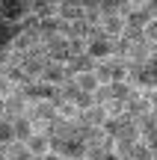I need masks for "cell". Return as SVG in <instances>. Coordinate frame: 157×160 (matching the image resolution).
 Segmentation results:
<instances>
[{"instance_id":"cell-1","label":"cell","mask_w":157,"mask_h":160,"mask_svg":"<svg viewBox=\"0 0 157 160\" xmlns=\"http://www.w3.org/2000/svg\"><path fill=\"white\" fill-rule=\"evenodd\" d=\"M95 77H98L101 86L107 83H128V62L125 59H104V62L95 65Z\"/></svg>"},{"instance_id":"cell-2","label":"cell","mask_w":157,"mask_h":160,"mask_svg":"<svg viewBox=\"0 0 157 160\" xmlns=\"http://www.w3.org/2000/svg\"><path fill=\"white\" fill-rule=\"evenodd\" d=\"M56 89L59 86H51V83H45V80H30V83H24L18 92L24 95L27 104H36V101H51V98L56 95Z\"/></svg>"},{"instance_id":"cell-3","label":"cell","mask_w":157,"mask_h":160,"mask_svg":"<svg viewBox=\"0 0 157 160\" xmlns=\"http://www.w3.org/2000/svg\"><path fill=\"white\" fill-rule=\"evenodd\" d=\"M151 113H154V107H151V101L145 98V92L134 89L130 98L125 101V116L134 119V122H140V119H145V116H151Z\"/></svg>"},{"instance_id":"cell-4","label":"cell","mask_w":157,"mask_h":160,"mask_svg":"<svg viewBox=\"0 0 157 160\" xmlns=\"http://www.w3.org/2000/svg\"><path fill=\"white\" fill-rule=\"evenodd\" d=\"M33 15V0H3V21L6 24H24Z\"/></svg>"},{"instance_id":"cell-5","label":"cell","mask_w":157,"mask_h":160,"mask_svg":"<svg viewBox=\"0 0 157 160\" xmlns=\"http://www.w3.org/2000/svg\"><path fill=\"white\" fill-rule=\"evenodd\" d=\"M42 48H45V53H47V59L51 62H68V57H71V45H68V39L65 36H53V39H45L42 42Z\"/></svg>"},{"instance_id":"cell-6","label":"cell","mask_w":157,"mask_h":160,"mask_svg":"<svg viewBox=\"0 0 157 160\" xmlns=\"http://www.w3.org/2000/svg\"><path fill=\"white\" fill-rule=\"evenodd\" d=\"M27 116L33 119V125H36V131H42L45 125H51L53 119H56V107H53L51 101H36V104H30V110H27Z\"/></svg>"},{"instance_id":"cell-7","label":"cell","mask_w":157,"mask_h":160,"mask_svg":"<svg viewBox=\"0 0 157 160\" xmlns=\"http://www.w3.org/2000/svg\"><path fill=\"white\" fill-rule=\"evenodd\" d=\"M86 53L95 59V62H104V59L113 57V39H107V36H95V39L86 42Z\"/></svg>"},{"instance_id":"cell-8","label":"cell","mask_w":157,"mask_h":160,"mask_svg":"<svg viewBox=\"0 0 157 160\" xmlns=\"http://www.w3.org/2000/svg\"><path fill=\"white\" fill-rule=\"evenodd\" d=\"M95 59L89 57V53H71L68 62H65V68H68L71 77H80V74H89V71H95Z\"/></svg>"},{"instance_id":"cell-9","label":"cell","mask_w":157,"mask_h":160,"mask_svg":"<svg viewBox=\"0 0 157 160\" xmlns=\"http://www.w3.org/2000/svg\"><path fill=\"white\" fill-rule=\"evenodd\" d=\"M56 18H62L65 24L83 21V3H77V0H62V3H56Z\"/></svg>"},{"instance_id":"cell-10","label":"cell","mask_w":157,"mask_h":160,"mask_svg":"<svg viewBox=\"0 0 157 160\" xmlns=\"http://www.w3.org/2000/svg\"><path fill=\"white\" fill-rule=\"evenodd\" d=\"M42 80H45V83H51V86H62L65 80H71V74H68V68H65L62 62H51V59H47Z\"/></svg>"},{"instance_id":"cell-11","label":"cell","mask_w":157,"mask_h":160,"mask_svg":"<svg viewBox=\"0 0 157 160\" xmlns=\"http://www.w3.org/2000/svg\"><path fill=\"white\" fill-rule=\"evenodd\" d=\"M27 110H30V104L24 101V95L21 92H12V95H6V113H3V119H18V116H27Z\"/></svg>"},{"instance_id":"cell-12","label":"cell","mask_w":157,"mask_h":160,"mask_svg":"<svg viewBox=\"0 0 157 160\" xmlns=\"http://www.w3.org/2000/svg\"><path fill=\"white\" fill-rule=\"evenodd\" d=\"M110 119V113H107V107H89V110H83V113H77V122H83V125H89V128H104V122Z\"/></svg>"},{"instance_id":"cell-13","label":"cell","mask_w":157,"mask_h":160,"mask_svg":"<svg viewBox=\"0 0 157 160\" xmlns=\"http://www.w3.org/2000/svg\"><path fill=\"white\" fill-rule=\"evenodd\" d=\"M12 131H15V142H27L36 133V125L30 116H18V119H12Z\"/></svg>"},{"instance_id":"cell-14","label":"cell","mask_w":157,"mask_h":160,"mask_svg":"<svg viewBox=\"0 0 157 160\" xmlns=\"http://www.w3.org/2000/svg\"><path fill=\"white\" fill-rule=\"evenodd\" d=\"M101 33H104L107 39H119V36H125V18L122 15H107V18H101Z\"/></svg>"},{"instance_id":"cell-15","label":"cell","mask_w":157,"mask_h":160,"mask_svg":"<svg viewBox=\"0 0 157 160\" xmlns=\"http://www.w3.org/2000/svg\"><path fill=\"white\" fill-rule=\"evenodd\" d=\"M27 148H30V154H33V157H45L47 151H51V137H47L45 131H36L33 137L27 139Z\"/></svg>"},{"instance_id":"cell-16","label":"cell","mask_w":157,"mask_h":160,"mask_svg":"<svg viewBox=\"0 0 157 160\" xmlns=\"http://www.w3.org/2000/svg\"><path fill=\"white\" fill-rule=\"evenodd\" d=\"M24 33V27L21 24H0V48H3V51H12V42L18 39V36Z\"/></svg>"},{"instance_id":"cell-17","label":"cell","mask_w":157,"mask_h":160,"mask_svg":"<svg viewBox=\"0 0 157 160\" xmlns=\"http://www.w3.org/2000/svg\"><path fill=\"white\" fill-rule=\"evenodd\" d=\"M33 15L39 18V21L56 18V3H51V0H33Z\"/></svg>"},{"instance_id":"cell-18","label":"cell","mask_w":157,"mask_h":160,"mask_svg":"<svg viewBox=\"0 0 157 160\" xmlns=\"http://www.w3.org/2000/svg\"><path fill=\"white\" fill-rule=\"evenodd\" d=\"M130 92H134V86H130V83H110L113 104H125V101L130 98Z\"/></svg>"},{"instance_id":"cell-19","label":"cell","mask_w":157,"mask_h":160,"mask_svg":"<svg viewBox=\"0 0 157 160\" xmlns=\"http://www.w3.org/2000/svg\"><path fill=\"white\" fill-rule=\"evenodd\" d=\"M6 157L9 160H30L33 154H30L27 142H12V145H6Z\"/></svg>"},{"instance_id":"cell-20","label":"cell","mask_w":157,"mask_h":160,"mask_svg":"<svg viewBox=\"0 0 157 160\" xmlns=\"http://www.w3.org/2000/svg\"><path fill=\"white\" fill-rule=\"evenodd\" d=\"M128 160H154V154H151V148H148V145L140 139V142H134V145H130Z\"/></svg>"},{"instance_id":"cell-21","label":"cell","mask_w":157,"mask_h":160,"mask_svg":"<svg viewBox=\"0 0 157 160\" xmlns=\"http://www.w3.org/2000/svg\"><path fill=\"white\" fill-rule=\"evenodd\" d=\"M77 80V86H80V92H89V95H95V89H98V77H95V71H89V74H80V77H74Z\"/></svg>"},{"instance_id":"cell-22","label":"cell","mask_w":157,"mask_h":160,"mask_svg":"<svg viewBox=\"0 0 157 160\" xmlns=\"http://www.w3.org/2000/svg\"><path fill=\"white\" fill-rule=\"evenodd\" d=\"M15 142V131H12V119H0V148Z\"/></svg>"},{"instance_id":"cell-23","label":"cell","mask_w":157,"mask_h":160,"mask_svg":"<svg viewBox=\"0 0 157 160\" xmlns=\"http://www.w3.org/2000/svg\"><path fill=\"white\" fill-rule=\"evenodd\" d=\"M98 9H101V18H107V15H119V9H122V0H98Z\"/></svg>"},{"instance_id":"cell-24","label":"cell","mask_w":157,"mask_h":160,"mask_svg":"<svg viewBox=\"0 0 157 160\" xmlns=\"http://www.w3.org/2000/svg\"><path fill=\"white\" fill-rule=\"evenodd\" d=\"M142 36H145L148 45H154V48H157V21H148V27L142 30Z\"/></svg>"},{"instance_id":"cell-25","label":"cell","mask_w":157,"mask_h":160,"mask_svg":"<svg viewBox=\"0 0 157 160\" xmlns=\"http://www.w3.org/2000/svg\"><path fill=\"white\" fill-rule=\"evenodd\" d=\"M12 92H15V86H12V83H9V77H6L3 71H0V98L12 95Z\"/></svg>"},{"instance_id":"cell-26","label":"cell","mask_w":157,"mask_h":160,"mask_svg":"<svg viewBox=\"0 0 157 160\" xmlns=\"http://www.w3.org/2000/svg\"><path fill=\"white\" fill-rule=\"evenodd\" d=\"M9 62H15V53H12V51H3V48H0V71H3Z\"/></svg>"},{"instance_id":"cell-27","label":"cell","mask_w":157,"mask_h":160,"mask_svg":"<svg viewBox=\"0 0 157 160\" xmlns=\"http://www.w3.org/2000/svg\"><path fill=\"white\" fill-rule=\"evenodd\" d=\"M145 98H148V101H151V107L157 110V89H148V92H145Z\"/></svg>"},{"instance_id":"cell-28","label":"cell","mask_w":157,"mask_h":160,"mask_svg":"<svg viewBox=\"0 0 157 160\" xmlns=\"http://www.w3.org/2000/svg\"><path fill=\"white\" fill-rule=\"evenodd\" d=\"M42 160H62V157H59V154H53V151H47V154L42 157Z\"/></svg>"},{"instance_id":"cell-29","label":"cell","mask_w":157,"mask_h":160,"mask_svg":"<svg viewBox=\"0 0 157 160\" xmlns=\"http://www.w3.org/2000/svg\"><path fill=\"white\" fill-rule=\"evenodd\" d=\"M6 113V98H0V116Z\"/></svg>"},{"instance_id":"cell-30","label":"cell","mask_w":157,"mask_h":160,"mask_svg":"<svg viewBox=\"0 0 157 160\" xmlns=\"http://www.w3.org/2000/svg\"><path fill=\"white\" fill-rule=\"evenodd\" d=\"M0 160H9V157H6V148H0Z\"/></svg>"},{"instance_id":"cell-31","label":"cell","mask_w":157,"mask_h":160,"mask_svg":"<svg viewBox=\"0 0 157 160\" xmlns=\"http://www.w3.org/2000/svg\"><path fill=\"white\" fill-rule=\"evenodd\" d=\"M0 24H3V0H0Z\"/></svg>"},{"instance_id":"cell-32","label":"cell","mask_w":157,"mask_h":160,"mask_svg":"<svg viewBox=\"0 0 157 160\" xmlns=\"http://www.w3.org/2000/svg\"><path fill=\"white\" fill-rule=\"evenodd\" d=\"M30 160H42V157H30Z\"/></svg>"},{"instance_id":"cell-33","label":"cell","mask_w":157,"mask_h":160,"mask_svg":"<svg viewBox=\"0 0 157 160\" xmlns=\"http://www.w3.org/2000/svg\"><path fill=\"white\" fill-rule=\"evenodd\" d=\"M154 116H157V110H154Z\"/></svg>"},{"instance_id":"cell-34","label":"cell","mask_w":157,"mask_h":160,"mask_svg":"<svg viewBox=\"0 0 157 160\" xmlns=\"http://www.w3.org/2000/svg\"><path fill=\"white\" fill-rule=\"evenodd\" d=\"M0 119H3V116H0Z\"/></svg>"}]
</instances>
